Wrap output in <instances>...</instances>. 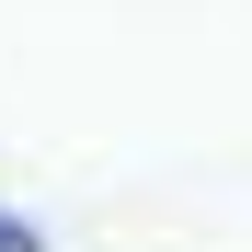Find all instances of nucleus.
Returning <instances> with one entry per match:
<instances>
[{"mask_svg":"<svg viewBox=\"0 0 252 252\" xmlns=\"http://www.w3.org/2000/svg\"><path fill=\"white\" fill-rule=\"evenodd\" d=\"M0 252H46V241H34V218H12V206H0Z\"/></svg>","mask_w":252,"mask_h":252,"instance_id":"obj_1","label":"nucleus"}]
</instances>
